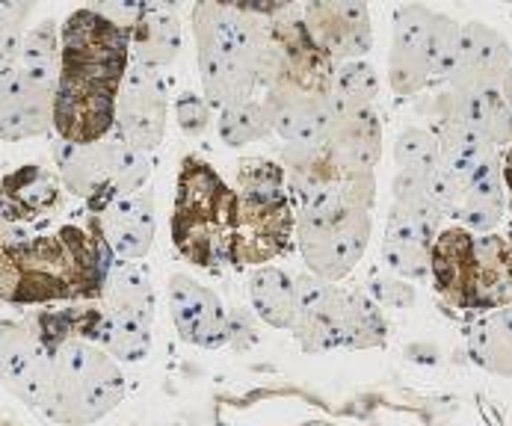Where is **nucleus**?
I'll return each mask as SVG.
<instances>
[{"label":"nucleus","mask_w":512,"mask_h":426,"mask_svg":"<svg viewBox=\"0 0 512 426\" xmlns=\"http://www.w3.org/2000/svg\"><path fill=\"white\" fill-rule=\"evenodd\" d=\"M113 261L98 213L54 169L24 163L0 178V305L98 302Z\"/></svg>","instance_id":"nucleus-1"},{"label":"nucleus","mask_w":512,"mask_h":426,"mask_svg":"<svg viewBox=\"0 0 512 426\" xmlns=\"http://www.w3.org/2000/svg\"><path fill=\"white\" fill-rule=\"evenodd\" d=\"M128 69V30L110 24L92 6L74 9L60 27V74L54 86L57 140L74 145L107 140Z\"/></svg>","instance_id":"nucleus-2"},{"label":"nucleus","mask_w":512,"mask_h":426,"mask_svg":"<svg viewBox=\"0 0 512 426\" xmlns=\"http://www.w3.org/2000/svg\"><path fill=\"white\" fill-rule=\"evenodd\" d=\"M282 6V0H205L193 6L202 98L211 110H225L255 98L270 54V18Z\"/></svg>","instance_id":"nucleus-3"},{"label":"nucleus","mask_w":512,"mask_h":426,"mask_svg":"<svg viewBox=\"0 0 512 426\" xmlns=\"http://www.w3.org/2000/svg\"><path fill=\"white\" fill-rule=\"evenodd\" d=\"M18 397L54 424H98L122 406L125 373L95 344L63 341L45 347L36 373Z\"/></svg>","instance_id":"nucleus-4"},{"label":"nucleus","mask_w":512,"mask_h":426,"mask_svg":"<svg viewBox=\"0 0 512 426\" xmlns=\"http://www.w3.org/2000/svg\"><path fill=\"white\" fill-rule=\"evenodd\" d=\"M237 228V193L199 157H184L172 202V243L199 270H222L231 258Z\"/></svg>","instance_id":"nucleus-5"},{"label":"nucleus","mask_w":512,"mask_h":426,"mask_svg":"<svg viewBox=\"0 0 512 426\" xmlns=\"http://www.w3.org/2000/svg\"><path fill=\"white\" fill-rule=\"evenodd\" d=\"M430 276L453 308L474 314L510 308V237L444 228L430 249Z\"/></svg>","instance_id":"nucleus-6"},{"label":"nucleus","mask_w":512,"mask_h":426,"mask_svg":"<svg viewBox=\"0 0 512 426\" xmlns=\"http://www.w3.org/2000/svg\"><path fill=\"white\" fill-rule=\"evenodd\" d=\"M237 228L228 264L261 270L293 249L296 211L285 190V169L276 160L246 157L237 163Z\"/></svg>","instance_id":"nucleus-7"},{"label":"nucleus","mask_w":512,"mask_h":426,"mask_svg":"<svg viewBox=\"0 0 512 426\" xmlns=\"http://www.w3.org/2000/svg\"><path fill=\"white\" fill-rule=\"evenodd\" d=\"M293 293L296 317L291 332L305 353L373 350L385 344V314L367 299L365 290L338 287L302 273L293 276Z\"/></svg>","instance_id":"nucleus-8"},{"label":"nucleus","mask_w":512,"mask_h":426,"mask_svg":"<svg viewBox=\"0 0 512 426\" xmlns=\"http://www.w3.org/2000/svg\"><path fill=\"white\" fill-rule=\"evenodd\" d=\"M459 48V24L421 3L400 6L394 12L388 86L400 98H412L447 80Z\"/></svg>","instance_id":"nucleus-9"},{"label":"nucleus","mask_w":512,"mask_h":426,"mask_svg":"<svg viewBox=\"0 0 512 426\" xmlns=\"http://www.w3.org/2000/svg\"><path fill=\"white\" fill-rule=\"evenodd\" d=\"M285 190L296 213L373 211L376 175L332 163L320 145L282 148Z\"/></svg>","instance_id":"nucleus-10"},{"label":"nucleus","mask_w":512,"mask_h":426,"mask_svg":"<svg viewBox=\"0 0 512 426\" xmlns=\"http://www.w3.org/2000/svg\"><path fill=\"white\" fill-rule=\"evenodd\" d=\"M370 231L373 219L367 211L296 213L293 243L299 246L311 276L338 284L365 258Z\"/></svg>","instance_id":"nucleus-11"},{"label":"nucleus","mask_w":512,"mask_h":426,"mask_svg":"<svg viewBox=\"0 0 512 426\" xmlns=\"http://www.w3.org/2000/svg\"><path fill=\"white\" fill-rule=\"evenodd\" d=\"M166 119H169V95L163 77L157 71L131 63L119 86L113 134L128 148L148 157L163 142Z\"/></svg>","instance_id":"nucleus-12"},{"label":"nucleus","mask_w":512,"mask_h":426,"mask_svg":"<svg viewBox=\"0 0 512 426\" xmlns=\"http://www.w3.org/2000/svg\"><path fill=\"white\" fill-rule=\"evenodd\" d=\"M444 83L450 92L510 95V42L483 21L459 24V48Z\"/></svg>","instance_id":"nucleus-13"},{"label":"nucleus","mask_w":512,"mask_h":426,"mask_svg":"<svg viewBox=\"0 0 512 426\" xmlns=\"http://www.w3.org/2000/svg\"><path fill=\"white\" fill-rule=\"evenodd\" d=\"M128 145L110 134L107 140L89 142V145H74V142H54L51 157H54V172L60 184L72 193L74 199L86 202L95 213L104 208V196L116 178V169L125 157Z\"/></svg>","instance_id":"nucleus-14"},{"label":"nucleus","mask_w":512,"mask_h":426,"mask_svg":"<svg viewBox=\"0 0 512 426\" xmlns=\"http://www.w3.org/2000/svg\"><path fill=\"white\" fill-rule=\"evenodd\" d=\"M302 24L314 45L338 66L350 60H365L373 48V27H370V9L365 3H347V0H317L299 6Z\"/></svg>","instance_id":"nucleus-15"},{"label":"nucleus","mask_w":512,"mask_h":426,"mask_svg":"<svg viewBox=\"0 0 512 426\" xmlns=\"http://www.w3.org/2000/svg\"><path fill=\"white\" fill-rule=\"evenodd\" d=\"M169 314L181 341L202 350H220L228 344V311L222 299L193 276L175 273L169 279Z\"/></svg>","instance_id":"nucleus-16"},{"label":"nucleus","mask_w":512,"mask_h":426,"mask_svg":"<svg viewBox=\"0 0 512 426\" xmlns=\"http://www.w3.org/2000/svg\"><path fill=\"white\" fill-rule=\"evenodd\" d=\"M441 231L439 219L391 205L382 237V261L403 282L430 279V249Z\"/></svg>","instance_id":"nucleus-17"},{"label":"nucleus","mask_w":512,"mask_h":426,"mask_svg":"<svg viewBox=\"0 0 512 426\" xmlns=\"http://www.w3.org/2000/svg\"><path fill=\"white\" fill-rule=\"evenodd\" d=\"M54 131V89L18 71L0 74V140L24 142Z\"/></svg>","instance_id":"nucleus-18"},{"label":"nucleus","mask_w":512,"mask_h":426,"mask_svg":"<svg viewBox=\"0 0 512 426\" xmlns=\"http://www.w3.org/2000/svg\"><path fill=\"white\" fill-rule=\"evenodd\" d=\"M98 219H101L104 240L116 261L134 264V261H143L151 252L154 231H157V208H154L151 187L137 196L107 205L98 213Z\"/></svg>","instance_id":"nucleus-19"},{"label":"nucleus","mask_w":512,"mask_h":426,"mask_svg":"<svg viewBox=\"0 0 512 426\" xmlns=\"http://www.w3.org/2000/svg\"><path fill=\"white\" fill-rule=\"evenodd\" d=\"M382 116L376 107L370 110H353V113H335L326 137L320 142L323 154L356 172H373L382 160Z\"/></svg>","instance_id":"nucleus-20"},{"label":"nucleus","mask_w":512,"mask_h":426,"mask_svg":"<svg viewBox=\"0 0 512 426\" xmlns=\"http://www.w3.org/2000/svg\"><path fill=\"white\" fill-rule=\"evenodd\" d=\"M433 119H456L486 142L510 145V95L504 92H441L433 101Z\"/></svg>","instance_id":"nucleus-21"},{"label":"nucleus","mask_w":512,"mask_h":426,"mask_svg":"<svg viewBox=\"0 0 512 426\" xmlns=\"http://www.w3.org/2000/svg\"><path fill=\"white\" fill-rule=\"evenodd\" d=\"M181 45H184V30L175 9L163 3H146L143 15L134 21L128 33L131 63L151 71L166 69L178 60Z\"/></svg>","instance_id":"nucleus-22"},{"label":"nucleus","mask_w":512,"mask_h":426,"mask_svg":"<svg viewBox=\"0 0 512 426\" xmlns=\"http://www.w3.org/2000/svg\"><path fill=\"white\" fill-rule=\"evenodd\" d=\"M98 305L104 314L134 323L140 329H151L154 323V287L146 273L128 261H113L104 290L98 296Z\"/></svg>","instance_id":"nucleus-23"},{"label":"nucleus","mask_w":512,"mask_h":426,"mask_svg":"<svg viewBox=\"0 0 512 426\" xmlns=\"http://www.w3.org/2000/svg\"><path fill=\"white\" fill-rule=\"evenodd\" d=\"M504 213H507V172L498 169L465 187L450 219H456L459 228L471 234H492L501 225Z\"/></svg>","instance_id":"nucleus-24"},{"label":"nucleus","mask_w":512,"mask_h":426,"mask_svg":"<svg viewBox=\"0 0 512 426\" xmlns=\"http://www.w3.org/2000/svg\"><path fill=\"white\" fill-rule=\"evenodd\" d=\"M45 355V344L24 320L0 317V379L21 394Z\"/></svg>","instance_id":"nucleus-25"},{"label":"nucleus","mask_w":512,"mask_h":426,"mask_svg":"<svg viewBox=\"0 0 512 426\" xmlns=\"http://www.w3.org/2000/svg\"><path fill=\"white\" fill-rule=\"evenodd\" d=\"M468 353L486 367L489 373L510 379L512 370V338H510V308L477 314L474 326L468 329Z\"/></svg>","instance_id":"nucleus-26"},{"label":"nucleus","mask_w":512,"mask_h":426,"mask_svg":"<svg viewBox=\"0 0 512 426\" xmlns=\"http://www.w3.org/2000/svg\"><path fill=\"white\" fill-rule=\"evenodd\" d=\"M249 296L255 317L264 320L273 329H291L296 317V293L293 276L279 267H261L249 276Z\"/></svg>","instance_id":"nucleus-27"},{"label":"nucleus","mask_w":512,"mask_h":426,"mask_svg":"<svg viewBox=\"0 0 512 426\" xmlns=\"http://www.w3.org/2000/svg\"><path fill=\"white\" fill-rule=\"evenodd\" d=\"M15 71L39 86L54 89L57 86V74H60V27L54 18L39 21L36 27H30L24 33L21 51H18V63Z\"/></svg>","instance_id":"nucleus-28"},{"label":"nucleus","mask_w":512,"mask_h":426,"mask_svg":"<svg viewBox=\"0 0 512 426\" xmlns=\"http://www.w3.org/2000/svg\"><path fill=\"white\" fill-rule=\"evenodd\" d=\"M379 98V74L365 60L338 63L332 74V107L335 113L370 110Z\"/></svg>","instance_id":"nucleus-29"},{"label":"nucleus","mask_w":512,"mask_h":426,"mask_svg":"<svg viewBox=\"0 0 512 426\" xmlns=\"http://www.w3.org/2000/svg\"><path fill=\"white\" fill-rule=\"evenodd\" d=\"M217 134L228 148L267 140L273 134V125H270V116H267L261 98H249L243 104H231V107L220 110Z\"/></svg>","instance_id":"nucleus-30"},{"label":"nucleus","mask_w":512,"mask_h":426,"mask_svg":"<svg viewBox=\"0 0 512 426\" xmlns=\"http://www.w3.org/2000/svg\"><path fill=\"white\" fill-rule=\"evenodd\" d=\"M95 347L101 353L110 355L116 364H137L151 353V329H140L134 323L116 320V317L101 311V326H98V335H95Z\"/></svg>","instance_id":"nucleus-31"},{"label":"nucleus","mask_w":512,"mask_h":426,"mask_svg":"<svg viewBox=\"0 0 512 426\" xmlns=\"http://www.w3.org/2000/svg\"><path fill=\"white\" fill-rule=\"evenodd\" d=\"M394 163L397 172L412 175H433L439 172V145L427 128H406L394 142Z\"/></svg>","instance_id":"nucleus-32"},{"label":"nucleus","mask_w":512,"mask_h":426,"mask_svg":"<svg viewBox=\"0 0 512 426\" xmlns=\"http://www.w3.org/2000/svg\"><path fill=\"white\" fill-rule=\"evenodd\" d=\"M30 15V3H0V74L15 69Z\"/></svg>","instance_id":"nucleus-33"},{"label":"nucleus","mask_w":512,"mask_h":426,"mask_svg":"<svg viewBox=\"0 0 512 426\" xmlns=\"http://www.w3.org/2000/svg\"><path fill=\"white\" fill-rule=\"evenodd\" d=\"M365 296L379 308V311H403V308H412L418 293L415 287L397 276H382V273H373L365 284Z\"/></svg>","instance_id":"nucleus-34"},{"label":"nucleus","mask_w":512,"mask_h":426,"mask_svg":"<svg viewBox=\"0 0 512 426\" xmlns=\"http://www.w3.org/2000/svg\"><path fill=\"white\" fill-rule=\"evenodd\" d=\"M211 116H214V110L208 107V101L199 92L187 89L175 98V122L187 137H202L211 128Z\"/></svg>","instance_id":"nucleus-35"},{"label":"nucleus","mask_w":512,"mask_h":426,"mask_svg":"<svg viewBox=\"0 0 512 426\" xmlns=\"http://www.w3.org/2000/svg\"><path fill=\"white\" fill-rule=\"evenodd\" d=\"M92 9H95L98 15H104L110 24H116V27H122V30L131 33L134 21L143 15L146 3H140V0H125V3H101V6H92Z\"/></svg>","instance_id":"nucleus-36"},{"label":"nucleus","mask_w":512,"mask_h":426,"mask_svg":"<svg viewBox=\"0 0 512 426\" xmlns=\"http://www.w3.org/2000/svg\"><path fill=\"white\" fill-rule=\"evenodd\" d=\"M0 426H15V424H9V421H0Z\"/></svg>","instance_id":"nucleus-37"}]
</instances>
